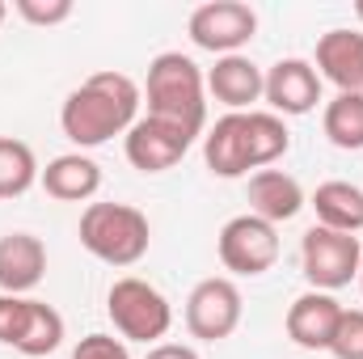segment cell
Instances as JSON below:
<instances>
[{"label": "cell", "instance_id": "f1b7e54d", "mask_svg": "<svg viewBox=\"0 0 363 359\" xmlns=\"http://www.w3.org/2000/svg\"><path fill=\"white\" fill-rule=\"evenodd\" d=\"M355 17L363 21V0H355Z\"/></svg>", "mask_w": 363, "mask_h": 359}, {"label": "cell", "instance_id": "484cf974", "mask_svg": "<svg viewBox=\"0 0 363 359\" xmlns=\"http://www.w3.org/2000/svg\"><path fill=\"white\" fill-rule=\"evenodd\" d=\"M72 359H131V351H127V343L114 338V334H85V338L77 343Z\"/></svg>", "mask_w": 363, "mask_h": 359}, {"label": "cell", "instance_id": "9a60e30c", "mask_svg": "<svg viewBox=\"0 0 363 359\" xmlns=\"http://www.w3.org/2000/svg\"><path fill=\"white\" fill-rule=\"evenodd\" d=\"M47 275V245L34 233H4L0 237V287L4 296H26Z\"/></svg>", "mask_w": 363, "mask_h": 359}, {"label": "cell", "instance_id": "3957f363", "mask_svg": "<svg viewBox=\"0 0 363 359\" xmlns=\"http://www.w3.org/2000/svg\"><path fill=\"white\" fill-rule=\"evenodd\" d=\"M148 216L131 203H89L81 211V245L106 267H135L148 254Z\"/></svg>", "mask_w": 363, "mask_h": 359}, {"label": "cell", "instance_id": "30bf717a", "mask_svg": "<svg viewBox=\"0 0 363 359\" xmlns=\"http://www.w3.org/2000/svg\"><path fill=\"white\" fill-rule=\"evenodd\" d=\"M262 97L271 101V114L279 118H296V114H308V110H317V101H321V77H317V68L308 64V60H300V55H287V60H279L271 72H267V89Z\"/></svg>", "mask_w": 363, "mask_h": 359}, {"label": "cell", "instance_id": "83f0119b", "mask_svg": "<svg viewBox=\"0 0 363 359\" xmlns=\"http://www.w3.org/2000/svg\"><path fill=\"white\" fill-rule=\"evenodd\" d=\"M4 17H9V4H4V0H0V26H4Z\"/></svg>", "mask_w": 363, "mask_h": 359}, {"label": "cell", "instance_id": "4fadbf2b", "mask_svg": "<svg viewBox=\"0 0 363 359\" xmlns=\"http://www.w3.org/2000/svg\"><path fill=\"white\" fill-rule=\"evenodd\" d=\"M338 317H342V304L330 292H304L287 309V338L304 351H330Z\"/></svg>", "mask_w": 363, "mask_h": 359}, {"label": "cell", "instance_id": "603a6c76", "mask_svg": "<svg viewBox=\"0 0 363 359\" xmlns=\"http://www.w3.org/2000/svg\"><path fill=\"white\" fill-rule=\"evenodd\" d=\"M334 359H363V309H342L334 343H330Z\"/></svg>", "mask_w": 363, "mask_h": 359}, {"label": "cell", "instance_id": "e0dca14e", "mask_svg": "<svg viewBox=\"0 0 363 359\" xmlns=\"http://www.w3.org/2000/svg\"><path fill=\"white\" fill-rule=\"evenodd\" d=\"M43 190L60 203H85L101 190V165L85 153H64L55 161H47V170L38 174Z\"/></svg>", "mask_w": 363, "mask_h": 359}, {"label": "cell", "instance_id": "6da1fadb", "mask_svg": "<svg viewBox=\"0 0 363 359\" xmlns=\"http://www.w3.org/2000/svg\"><path fill=\"white\" fill-rule=\"evenodd\" d=\"M140 101H144V93L127 72L106 68V72H93L85 85H77L64 97L60 127L77 148H97V144H106L114 136H127L135 127Z\"/></svg>", "mask_w": 363, "mask_h": 359}, {"label": "cell", "instance_id": "8fae6325", "mask_svg": "<svg viewBox=\"0 0 363 359\" xmlns=\"http://www.w3.org/2000/svg\"><path fill=\"white\" fill-rule=\"evenodd\" d=\"M203 161H207V170L216 178H245L254 170V157H250V110L216 118V127L203 136Z\"/></svg>", "mask_w": 363, "mask_h": 359}, {"label": "cell", "instance_id": "44dd1931", "mask_svg": "<svg viewBox=\"0 0 363 359\" xmlns=\"http://www.w3.org/2000/svg\"><path fill=\"white\" fill-rule=\"evenodd\" d=\"M291 148V131L287 123L271 114V110H250V157H254V170H267L279 157H287Z\"/></svg>", "mask_w": 363, "mask_h": 359}, {"label": "cell", "instance_id": "7a4b0ae2", "mask_svg": "<svg viewBox=\"0 0 363 359\" xmlns=\"http://www.w3.org/2000/svg\"><path fill=\"white\" fill-rule=\"evenodd\" d=\"M148 114L169 118L186 131L207 127V77L182 51H161L148 64Z\"/></svg>", "mask_w": 363, "mask_h": 359}, {"label": "cell", "instance_id": "5b68a950", "mask_svg": "<svg viewBox=\"0 0 363 359\" xmlns=\"http://www.w3.org/2000/svg\"><path fill=\"white\" fill-rule=\"evenodd\" d=\"M359 263H363V245L355 233H334L313 224L300 237V267L304 279L313 283V292H338L351 279H359Z\"/></svg>", "mask_w": 363, "mask_h": 359}, {"label": "cell", "instance_id": "8992f818", "mask_svg": "<svg viewBox=\"0 0 363 359\" xmlns=\"http://www.w3.org/2000/svg\"><path fill=\"white\" fill-rule=\"evenodd\" d=\"M186 30H190V43L199 51H211L216 60L241 55V47L258 34V13L241 0H207L190 13Z\"/></svg>", "mask_w": 363, "mask_h": 359}, {"label": "cell", "instance_id": "277c9868", "mask_svg": "<svg viewBox=\"0 0 363 359\" xmlns=\"http://www.w3.org/2000/svg\"><path fill=\"white\" fill-rule=\"evenodd\" d=\"M106 313H110L114 330L123 334V343H157L174 326V304L165 300V292L152 287L148 279H135V275L110 283Z\"/></svg>", "mask_w": 363, "mask_h": 359}, {"label": "cell", "instance_id": "ac0fdd59", "mask_svg": "<svg viewBox=\"0 0 363 359\" xmlns=\"http://www.w3.org/2000/svg\"><path fill=\"white\" fill-rule=\"evenodd\" d=\"M308 203H313L321 228H334V233H363V186L342 182V178L321 182Z\"/></svg>", "mask_w": 363, "mask_h": 359}, {"label": "cell", "instance_id": "d4e9b609", "mask_svg": "<svg viewBox=\"0 0 363 359\" xmlns=\"http://www.w3.org/2000/svg\"><path fill=\"white\" fill-rule=\"evenodd\" d=\"M30 26H60L72 17V0H17L13 4Z\"/></svg>", "mask_w": 363, "mask_h": 359}, {"label": "cell", "instance_id": "52a82bcc", "mask_svg": "<svg viewBox=\"0 0 363 359\" xmlns=\"http://www.w3.org/2000/svg\"><path fill=\"white\" fill-rule=\"evenodd\" d=\"M216 250H220V263L233 275H267L279 263V228L267 224L262 216L245 211V216H233L220 237H216Z\"/></svg>", "mask_w": 363, "mask_h": 359}, {"label": "cell", "instance_id": "f546056e", "mask_svg": "<svg viewBox=\"0 0 363 359\" xmlns=\"http://www.w3.org/2000/svg\"><path fill=\"white\" fill-rule=\"evenodd\" d=\"M359 292H363V263H359Z\"/></svg>", "mask_w": 363, "mask_h": 359}, {"label": "cell", "instance_id": "4316f807", "mask_svg": "<svg viewBox=\"0 0 363 359\" xmlns=\"http://www.w3.org/2000/svg\"><path fill=\"white\" fill-rule=\"evenodd\" d=\"M144 359H199L194 347H182V343H157Z\"/></svg>", "mask_w": 363, "mask_h": 359}, {"label": "cell", "instance_id": "ba28073f", "mask_svg": "<svg viewBox=\"0 0 363 359\" xmlns=\"http://www.w3.org/2000/svg\"><path fill=\"white\" fill-rule=\"evenodd\" d=\"M241 287L224 275H211L186 296V330L203 343H224L241 326Z\"/></svg>", "mask_w": 363, "mask_h": 359}, {"label": "cell", "instance_id": "7402d4cb", "mask_svg": "<svg viewBox=\"0 0 363 359\" xmlns=\"http://www.w3.org/2000/svg\"><path fill=\"white\" fill-rule=\"evenodd\" d=\"M60 343H64V317L47 300H30V321H26V334L17 343V351L30 359H43L51 351H60Z\"/></svg>", "mask_w": 363, "mask_h": 359}, {"label": "cell", "instance_id": "2e32d148", "mask_svg": "<svg viewBox=\"0 0 363 359\" xmlns=\"http://www.w3.org/2000/svg\"><path fill=\"white\" fill-rule=\"evenodd\" d=\"M304 186L283 174V170H258L250 178V211L262 216L267 224H283V220H296L304 211Z\"/></svg>", "mask_w": 363, "mask_h": 359}, {"label": "cell", "instance_id": "9c48e42d", "mask_svg": "<svg viewBox=\"0 0 363 359\" xmlns=\"http://www.w3.org/2000/svg\"><path fill=\"white\" fill-rule=\"evenodd\" d=\"M194 144V131H186L169 118H135V127L123 136V148H127V161L140 170V174H165L174 170L182 157L190 153Z\"/></svg>", "mask_w": 363, "mask_h": 359}, {"label": "cell", "instance_id": "cb8c5ba5", "mask_svg": "<svg viewBox=\"0 0 363 359\" xmlns=\"http://www.w3.org/2000/svg\"><path fill=\"white\" fill-rule=\"evenodd\" d=\"M30 321V296H0V343L17 351Z\"/></svg>", "mask_w": 363, "mask_h": 359}, {"label": "cell", "instance_id": "5bb4252c", "mask_svg": "<svg viewBox=\"0 0 363 359\" xmlns=\"http://www.w3.org/2000/svg\"><path fill=\"white\" fill-rule=\"evenodd\" d=\"M267 89V72L250 55H220L207 72V93L228 106V114H245Z\"/></svg>", "mask_w": 363, "mask_h": 359}, {"label": "cell", "instance_id": "7c38bea8", "mask_svg": "<svg viewBox=\"0 0 363 359\" xmlns=\"http://www.w3.org/2000/svg\"><path fill=\"white\" fill-rule=\"evenodd\" d=\"M313 68L338 93L363 97V34L359 30H330V34H321Z\"/></svg>", "mask_w": 363, "mask_h": 359}, {"label": "cell", "instance_id": "d6986e66", "mask_svg": "<svg viewBox=\"0 0 363 359\" xmlns=\"http://www.w3.org/2000/svg\"><path fill=\"white\" fill-rule=\"evenodd\" d=\"M38 157L26 140L0 136V199H21L38 182Z\"/></svg>", "mask_w": 363, "mask_h": 359}, {"label": "cell", "instance_id": "ffe728a7", "mask_svg": "<svg viewBox=\"0 0 363 359\" xmlns=\"http://www.w3.org/2000/svg\"><path fill=\"white\" fill-rule=\"evenodd\" d=\"M321 127H325V140L342 153H359L363 148V97L351 93H338L325 114H321Z\"/></svg>", "mask_w": 363, "mask_h": 359}]
</instances>
